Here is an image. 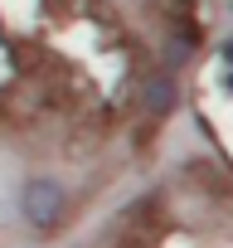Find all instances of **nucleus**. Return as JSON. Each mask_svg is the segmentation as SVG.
I'll use <instances>...</instances> for the list:
<instances>
[{
    "label": "nucleus",
    "mask_w": 233,
    "mask_h": 248,
    "mask_svg": "<svg viewBox=\"0 0 233 248\" xmlns=\"http://www.w3.org/2000/svg\"><path fill=\"white\" fill-rule=\"evenodd\" d=\"M20 219H25L39 238L58 233V229L73 219V200H68L63 180H54V175H29L25 190H20Z\"/></svg>",
    "instance_id": "f257e3e1"
},
{
    "label": "nucleus",
    "mask_w": 233,
    "mask_h": 248,
    "mask_svg": "<svg viewBox=\"0 0 233 248\" xmlns=\"http://www.w3.org/2000/svg\"><path fill=\"white\" fill-rule=\"evenodd\" d=\"M146 107H151L156 117H165V112L175 107V83H170V78H156V83L146 88Z\"/></svg>",
    "instance_id": "f03ea898"
},
{
    "label": "nucleus",
    "mask_w": 233,
    "mask_h": 248,
    "mask_svg": "<svg viewBox=\"0 0 233 248\" xmlns=\"http://www.w3.org/2000/svg\"><path fill=\"white\" fill-rule=\"evenodd\" d=\"M228 214H233V190H228Z\"/></svg>",
    "instance_id": "7ed1b4c3"
}]
</instances>
